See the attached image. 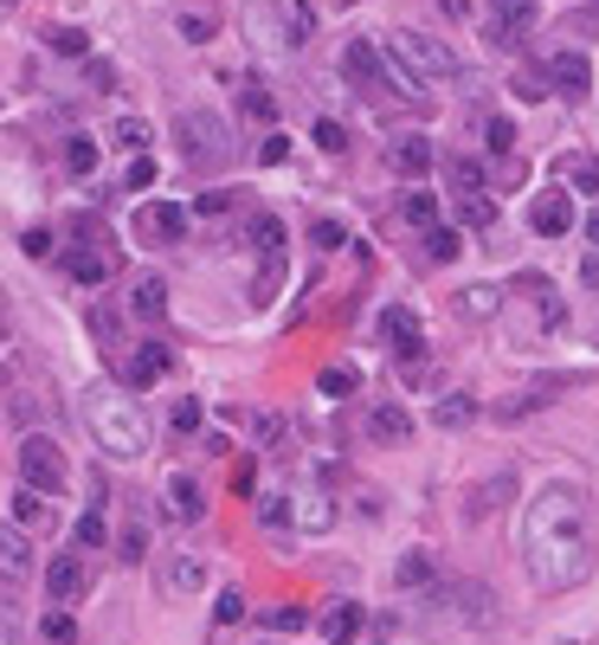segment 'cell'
I'll list each match as a JSON object with an SVG mask.
<instances>
[{"instance_id": "59", "label": "cell", "mask_w": 599, "mask_h": 645, "mask_svg": "<svg viewBox=\"0 0 599 645\" xmlns=\"http://www.w3.org/2000/svg\"><path fill=\"white\" fill-rule=\"evenodd\" d=\"M0 7H20V0H0Z\"/></svg>"}, {"instance_id": "25", "label": "cell", "mask_w": 599, "mask_h": 645, "mask_svg": "<svg viewBox=\"0 0 599 645\" xmlns=\"http://www.w3.org/2000/svg\"><path fill=\"white\" fill-rule=\"evenodd\" d=\"M239 111L252 116V123H271V116H277V97L264 91L259 77H239Z\"/></svg>"}, {"instance_id": "4", "label": "cell", "mask_w": 599, "mask_h": 645, "mask_svg": "<svg viewBox=\"0 0 599 645\" xmlns=\"http://www.w3.org/2000/svg\"><path fill=\"white\" fill-rule=\"evenodd\" d=\"M387 52H393V59H407V65L425 77V84H445V77H458V52H451L439 33H419V27H393V33H387Z\"/></svg>"}, {"instance_id": "50", "label": "cell", "mask_w": 599, "mask_h": 645, "mask_svg": "<svg viewBox=\"0 0 599 645\" xmlns=\"http://www.w3.org/2000/svg\"><path fill=\"white\" fill-rule=\"evenodd\" d=\"M567 181H574L580 194H599V162H574V168H567Z\"/></svg>"}, {"instance_id": "45", "label": "cell", "mask_w": 599, "mask_h": 645, "mask_svg": "<svg viewBox=\"0 0 599 645\" xmlns=\"http://www.w3.org/2000/svg\"><path fill=\"white\" fill-rule=\"evenodd\" d=\"M39 633H45L52 645H72L77 639V620H72V613H45V626H39Z\"/></svg>"}, {"instance_id": "43", "label": "cell", "mask_w": 599, "mask_h": 645, "mask_svg": "<svg viewBox=\"0 0 599 645\" xmlns=\"http://www.w3.org/2000/svg\"><path fill=\"white\" fill-rule=\"evenodd\" d=\"M168 426H175V433H200V400L181 394V400H175V414H168Z\"/></svg>"}, {"instance_id": "22", "label": "cell", "mask_w": 599, "mask_h": 645, "mask_svg": "<svg viewBox=\"0 0 599 645\" xmlns=\"http://www.w3.org/2000/svg\"><path fill=\"white\" fill-rule=\"evenodd\" d=\"M45 587H52V601H77V594H84V562H77V555H59V562L45 569Z\"/></svg>"}, {"instance_id": "28", "label": "cell", "mask_w": 599, "mask_h": 645, "mask_svg": "<svg viewBox=\"0 0 599 645\" xmlns=\"http://www.w3.org/2000/svg\"><path fill=\"white\" fill-rule=\"evenodd\" d=\"M355 387H361V375H355L348 362H336V368H323V375H316V394H323V400H348Z\"/></svg>"}, {"instance_id": "53", "label": "cell", "mask_w": 599, "mask_h": 645, "mask_svg": "<svg viewBox=\"0 0 599 645\" xmlns=\"http://www.w3.org/2000/svg\"><path fill=\"white\" fill-rule=\"evenodd\" d=\"M84 77H91V91H116V65H104V59H91Z\"/></svg>"}, {"instance_id": "3", "label": "cell", "mask_w": 599, "mask_h": 645, "mask_svg": "<svg viewBox=\"0 0 599 645\" xmlns=\"http://www.w3.org/2000/svg\"><path fill=\"white\" fill-rule=\"evenodd\" d=\"M175 136H181V162L200 168V175L225 168V155H232L225 116H213V111H181V116H175Z\"/></svg>"}, {"instance_id": "27", "label": "cell", "mask_w": 599, "mask_h": 645, "mask_svg": "<svg viewBox=\"0 0 599 645\" xmlns=\"http://www.w3.org/2000/svg\"><path fill=\"white\" fill-rule=\"evenodd\" d=\"M400 220H407V227H439V194H425V188H412L407 200H400Z\"/></svg>"}, {"instance_id": "37", "label": "cell", "mask_w": 599, "mask_h": 645, "mask_svg": "<svg viewBox=\"0 0 599 645\" xmlns=\"http://www.w3.org/2000/svg\"><path fill=\"white\" fill-rule=\"evenodd\" d=\"M284 20H291V45H309V33H316V13H309V7H303V0H291V7H284Z\"/></svg>"}, {"instance_id": "29", "label": "cell", "mask_w": 599, "mask_h": 645, "mask_svg": "<svg viewBox=\"0 0 599 645\" xmlns=\"http://www.w3.org/2000/svg\"><path fill=\"white\" fill-rule=\"evenodd\" d=\"M116 555H123V562H149V523H143V517H129V523H123Z\"/></svg>"}, {"instance_id": "15", "label": "cell", "mask_w": 599, "mask_h": 645, "mask_svg": "<svg viewBox=\"0 0 599 645\" xmlns=\"http://www.w3.org/2000/svg\"><path fill=\"white\" fill-rule=\"evenodd\" d=\"M361 626H368L361 601H329V613H323V639L329 645H355L361 639Z\"/></svg>"}, {"instance_id": "20", "label": "cell", "mask_w": 599, "mask_h": 645, "mask_svg": "<svg viewBox=\"0 0 599 645\" xmlns=\"http://www.w3.org/2000/svg\"><path fill=\"white\" fill-rule=\"evenodd\" d=\"M13 523L20 530H52V503H45V491L39 485H20V497H13Z\"/></svg>"}, {"instance_id": "19", "label": "cell", "mask_w": 599, "mask_h": 645, "mask_svg": "<svg viewBox=\"0 0 599 645\" xmlns=\"http://www.w3.org/2000/svg\"><path fill=\"white\" fill-rule=\"evenodd\" d=\"M168 517H175V523H200V517H207V497H200V485H193V478H181V471L168 478Z\"/></svg>"}, {"instance_id": "10", "label": "cell", "mask_w": 599, "mask_h": 645, "mask_svg": "<svg viewBox=\"0 0 599 645\" xmlns=\"http://www.w3.org/2000/svg\"><path fill=\"white\" fill-rule=\"evenodd\" d=\"M375 330H380V342H387L393 355H407V362L419 355V342H425V336H419V316H412L407 304H387V310H380V323H375Z\"/></svg>"}, {"instance_id": "40", "label": "cell", "mask_w": 599, "mask_h": 645, "mask_svg": "<svg viewBox=\"0 0 599 645\" xmlns=\"http://www.w3.org/2000/svg\"><path fill=\"white\" fill-rule=\"evenodd\" d=\"M77 549H104V510H97V503L77 517Z\"/></svg>"}, {"instance_id": "24", "label": "cell", "mask_w": 599, "mask_h": 645, "mask_svg": "<svg viewBox=\"0 0 599 645\" xmlns=\"http://www.w3.org/2000/svg\"><path fill=\"white\" fill-rule=\"evenodd\" d=\"M535 13H542V0H490V27H509V33H523Z\"/></svg>"}, {"instance_id": "52", "label": "cell", "mask_w": 599, "mask_h": 645, "mask_svg": "<svg viewBox=\"0 0 599 645\" xmlns=\"http://www.w3.org/2000/svg\"><path fill=\"white\" fill-rule=\"evenodd\" d=\"M123 188H155V162H149V155H136V162H129V175H123Z\"/></svg>"}, {"instance_id": "56", "label": "cell", "mask_w": 599, "mask_h": 645, "mask_svg": "<svg viewBox=\"0 0 599 645\" xmlns=\"http://www.w3.org/2000/svg\"><path fill=\"white\" fill-rule=\"evenodd\" d=\"M341 239H348V232H341V227H329V220H323V227H316V246H323V252H336Z\"/></svg>"}, {"instance_id": "55", "label": "cell", "mask_w": 599, "mask_h": 645, "mask_svg": "<svg viewBox=\"0 0 599 645\" xmlns=\"http://www.w3.org/2000/svg\"><path fill=\"white\" fill-rule=\"evenodd\" d=\"M91 330H97L104 342H116V316H111V310H91Z\"/></svg>"}, {"instance_id": "8", "label": "cell", "mask_w": 599, "mask_h": 645, "mask_svg": "<svg viewBox=\"0 0 599 645\" xmlns=\"http://www.w3.org/2000/svg\"><path fill=\"white\" fill-rule=\"evenodd\" d=\"M27 574H33V530L7 523L0 530V581L7 587H27Z\"/></svg>"}, {"instance_id": "31", "label": "cell", "mask_w": 599, "mask_h": 645, "mask_svg": "<svg viewBox=\"0 0 599 645\" xmlns=\"http://www.w3.org/2000/svg\"><path fill=\"white\" fill-rule=\"evenodd\" d=\"M252 239H259L264 259H284V220H277V214H259V220H252Z\"/></svg>"}, {"instance_id": "38", "label": "cell", "mask_w": 599, "mask_h": 645, "mask_svg": "<svg viewBox=\"0 0 599 645\" xmlns=\"http://www.w3.org/2000/svg\"><path fill=\"white\" fill-rule=\"evenodd\" d=\"M400 587H419V581H432V555H425V549H412V555H400Z\"/></svg>"}, {"instance_id": "54", "label": "cell", "mask_w": 599, "mask_h": 645, "mask_svg": "<svg viewBox=\"0 0 599 645\" xmlns=\"http://www.w3.org/2000/svg\"><path fill=\"white\" fill-rule=\"evenodd\" d=\"M284 155H291V136H264V149H259V162H264V168H277Z\"/></svg>"}, {"instance_id": "26", "label": "cell", "mask_w": 599, "mask_h": 645, "mask_svg": "<svg viewBox=\"0 0 599 645\" xmlns=\"http://www.w3.org/2000/svg\"><path fill=\"white\" fill-rule=\"evenodd\" d=\"M111 136H116V149L123 155H149V143H155V129L143 123V116H116Z\"/></svg>"}, {"instance_id": "33", "label": "cell", "mask_w": 599, "mask_h": 645, "mask_svg": "<svg viewBox=\"0 0 599 645\" xmlns=\"http://www.w3.org/2000/svg\"><path fill=\"white\" fill-rule=\"evenodd\" d=\"M425 252H432L439 266H451V259L464 252V239H458V232H451V227H425Z\"/></svg>"}, {"instance_id": "13", "label": "cell", "mask_w": 599, "mask_h": 645, "mask_svg": "<svg viewBox=\"0 0 599 645\" xmlns=\"http://www.w3.org/2000/svg\"><path fill=\"white\" fill-rule=\"evenodd\" d=\"M168 368H175V348H168V342H136V355H129V387L143 394V387H155Z\"/></svg>"}, {"instance_id": "46", "label": "cell", "mask_w": 599, "mask_h": 645, "mask_svg": "<svg viewBox=\"0 0 599 645\" xmlns=\"http://www.w3.org/2000/svg\"><path fill=\"white\" fill-rule=\"evenodd\" d=\"M484 143H490V149H496V155H509V143H516V129H509V116H490V123H484Z\"/></svg>"}, {"instance_id": "51", "label": "cell", "mask_w": 599, "mask_h": 645, "mask_svg": "<svg viewBox=\"0 0 599 645\" xmlns=\"http://www.w3.org/2000/svg\"><path fill=\"white\" fill-rule=\"evenodd\" d=\"M271 626H277V633H303V626H309V613H303V607H271Z\"/></svg>"}, {"instance_id": "16", "label": "cell", "mask_w": 599, "mask_h": 645, "mask_svg": "<svg viewBox=\"0 0 599 645\" xmlns=\"http://www.w3.org/2000/svg\"><path fill=\"white\" fill-rule=\"evenodd\" d=\"M291 523L309 535H323L329 523H336V497L329 491H297V503H291Z\"/></svg>"}, {"instance_id": "23", "label": "cell", "mask_w": 599, "mask_h": 645, "mask_svg": "<svg viewBox=\"0 0 599 645\" xmlns=\"http://www.w3.org/2000/svg\"><path fill=\"white\" fill-rule=\"evenodd\" d=\"M45 52H59V59H91V33H84V27H65V20H52V27H45Z\"/></svg>"}, {"instance_id": "14", "label": "cell", "mask_w": 599, "mask_h": 645, "mask_svg": "<svg viewBox=\"0 0 599 645\" xmlns=\"http://www.w3.org/2000/svg\"><path fill=\"white\" fill-rule=\"evenodd\" d=\"M65 271H72V284L91 291V284H104V278L116 271V252H111V246H77L72 259H65Z\"/></svg>"}, {"instance_id": "41", "label": "cell", "mask_w": 599, "mask_h": 645, "mask_svg": "<svg viewBox=\"0 0 599 645\" xmlns=\"http://www.w3.org/2000/svg\"><path fill=\"white\" fill-rule=\"evenodd\" d=\"M65 162H72V175H91V168H97V143H91V136H72V143H65Z\"/></svg>"}, {"instance_id": "17", "label": "cell", "mask_w": 599, "mask_h": 645, "mask_svg": "<svg viewBox=\"0 0 599 645\" xmlns=\"http://www.w3.org/2000/svg\"><path fill=\"white\" fill-rule=\"evenodd\" d=\"M129 310H136V316H143V323H161V316H168V278H136V284H129Z\"/></svg>"}, {"instance_id": "12", "label": "cell", "mask_w": 599, "mask_h": 645, "mask_svg": "<svg viewBox=\"0 0 599 645\" xmlns=\"http://www.w3.org/2000/svg\"><path fill=\"white\" fill-rule=\"evenodd\" d=\"M361 433H368L375 446H407V439H412V414H407V407H393V400H380V407H368Z\"/></svg>"}, {"instance_id": "57", "label": "cell", "mask_w": 599, "mask_h": 645, "mask_svg": "<svg viewBox=\"0 0 599 645\" xmlns=\"http://www.w3.org/2000/svg\"><path fill=\"white\" fill-rule=\"evenodd\" d=\"M252 485H259V471H252V465H239V471H232V491L252 497Z\"/></svg>"}, {"instance_id": "49", "label": "cell", "mask_w": 599, "mask_h": 645, "mask_svg": "<svg viewBox=\"0 0 599 645\" xmlns=\"http://www.w3.org/2000/svg\"><path fill=\"white\" fill-rule=\"evenodd\" d=\"M316 143H323V149H329V155H341V149H348V129L323 116V123H316Z\"/></svg>"}, {"instance_id": "36", "label": "cell", "mask_w": 599, "mask_h": 645, "mask_svg": "<svg viewBox=\"0 0 599 645\" xmlns=\"http://www.w3.org/2000/svg\"><path fill=\"white\" fill-rule=\"evenodd\" d=\"M477 419V400L471 394H451V400H439V426H471Z\"/></svg>"}, {"instance_id": "2", "label": "cell", "mask_w": 599, "mask_h": 645, "mask_svg": "<svg viewBox=\"0 0 599 645\" xmlns=\"http://www.w3.org/2000/svg\"><path fill=\"white\" fill-rule=\"evenodd\" d=\"M84 426H91V439L111 458H143L155 446V419H149L143 394H136L129 381H123V387H111V381L84 387Z\"/></svg>"}, {"instance_id": "32", "label": "cell", "mask_w": 599, "mask_h": 645, "mask_svg": "<svg viewBox=\"0 0 599 645\" xmlns=\"http://www.w3.org/2000/svg\"><path fill=\"white\" fill-rule=\"evenodd\" d=\"M509 491H516V478L509 471H496L484 491H477V503H471V517H484V510H496V503H509Z\"/></svg>"}, {"instance_id": "11", "label": "cell", "mask_w": 599, "mask_h": 645, "mask_svg": "<svg viewBox=\"0 0 599 645\" xmlns=\"http://www.w3.org/2000/svg\"><path fill=\"white\" fill-rule=\"evenodd\" d=\"M155 587H161V594H193V587H207V562H200L193 549H181V555H168V562L155 569Z\"/></svg>"}, {"instance_id": "58", "label": "cell", "mask_w": 599, "mask_h": 645, "mask_svg": "<svg viewBox=\"0 0 599 645\" xmlns=\"http://www.w3.org/2000/svg\"><path fill=\"white\" fill-rule=\"evenodd\" d=\"M587 239H593V252H599V214H587Z\"/></svg>"}, {"instance_id": "42", "label": "cell", "mask_w": 599, "mask_h": 645, "mask_svg": "<svg viewBox=\"0 0 599 645\" xmlns=\"http://www.w3.org/2000/svg\"><path fill=\"white\" fill-rule=\"evenodd\" d=\"M259 523L264 530H284L291 523V497H259Z\"/></svg>"}, {"instance_id": "44", "label": "cell", "mask_w": 599, "mask_h": 645, "mask_svg": "<svg viewBox=\"0 0 599 645\" xmlns=\"http://www.w3.org/2000/svg\"><path fill=\"white\" fill-rule=\"evenodd\" d=\"M213 620H220V626L245 620V594H239V587H220V601H213Z\"/></svg>"}, {"instance_id": "39", "label": "cell", "mask_w": 599, "mask_h": 645, "mask_svg": "<svg viewBox=\"0 0 599 645\" xmlns=\"http://www.w3.org/2000/svg\"><path fill=\"white\" fill-rule=\"evenodd\" d=\"M509 84H516V97H523V104H535V97H548V91H555V84H548V65H542V72H516Z\"/></svg>"}, {"instance_id": "34", "label": "cell", "mask_w": 599, "mask_h": 645, "mask_svg": "<svg viewBox=\"0 0 599 645\" xmlns=\"http://www.w3.org/2000/svg\"><path fill=\"white\" fill-rule=\"evenodd\" d=\"M451 194H484V168H477L471 155H458V162H451Z\"/></svg>"}, {"instance_id": "9", "label": "cell", "mask_w": 599, "mask_h": 645, "mask_svg": "<svg viewBox=\"0 0 599 645\" xmlns=\"http://www.w3.org/2000/svg\"><path fill=\"white\" fill-rule=\"evenodd\" d=\"M548 84L561 97H593V59L587 52H555L548 59Z\"/></svg>"}, {"instance_id": "6", "label": "cell", "mask_w": 599, "mask_h": 645, "mask_svg": "<svg viewBox=\"0 0 599 645\" xmlns=\"http://www.w3.org/2000/svg\"><path fill=\"white\" fill-rule=\"evenodd\" d=\"M188 232H193V214L181 200H143L136 207V239L143 246H181Z\"/></svg>"}, {"instance_id": "21", "label": "cell", "mask_w": 599, "mask_h": 645, "mask_svg": "<svg viewBox=\"0 0 599 645\" xmlns=\"http://www.w3.org/2000/svg\"><path fill=\"white\" fill-rule=\"evenodd\" d=\"M432 162H439V149H432L425 136H400V143H393V168H400L407 181H419V175H425Z\"/></svg>"}, {"instance_id": "30", "label": "cell", "mask_w": 599, "mask_h": 645, "mask_svg": "<svg viewBox=\"0 0 599 645\" xmlns=\"http://www.w3.org/2000/svg\"><path fill=\"white\" fill-rule=\"evenodd\" d=\"M175 33L188 39V45H207V39L220 33V27H213V13H200V7H181V13H175Z\"/></svg>"}, {"instance_id": "35", "label": "cell", "mask_w": 599, "mask_h": 645, "mask_svg": "<svg viewBox=\"0 0 599 645\" xmlns=\"http://www.w3.org/2000/svg\"><path fill=\"white\" fill-rule=\"evenodd\" d=\"M458 207H464V227H496V200H484V194H458Z\"/></svg>"}, {"instance_id": "18", "label": "cell", "mask_w": 599, "mask_h": 645, "mask_svg": "<svg viewBox=\"0 0 599 645\" xmlns=\"http://www.w3.org/2000/svg\"><path fill=\"white\" fill-rule=\"evenodd\" d=\"M341 72H348V84H380V45H368V39H348V52H341Z\"/></svg>"}, {"instance_id": "1", "label": "cell", "mask_w": 599, "mask_h": 645, "mask_svg": "<svg viewBox=\"0 0 599 645\" xmlns=\"http://www.w3.org/2000/svg\"><path fill=\"white\" fill-rule=\"evenodd\" d=\"M523 569L542 594H574L593 574L587 497L574 485H542L523 510Z\"/></svg>"}, {"instance_id": "47", "label": "cell", "mask_w": 599, "mask_h": 645, "mask_svg": "<svg viewBox=\"0 0 599 645\" xmlns=\"http://www.w3.org/2000/svg\"><path fill=\"white\" fill-rule=\"evenodd\" d=\"M20 252H27V259H52V232L27 227V232H20Z\"/></svg>"}, {"instance_id": "7", "label": "cell", "mask_w": 599, "mask_h": 645, "mask_svg": "<svg viewBox=\"0 0 599 645\" xmlns=\"http://www.w3.org/2000/svg\"><path fill=\"white\" fill-rule=\"evenodd\" d=\"M528 227L542 232V239H561V232L574 227V200H567V188L535 194V200H528Z\"/></svg>"}, {"instance_id": "48", "label": "cell", "mask_w": 599, "mask_h": 645, "mask_svg": "<svg viewBox=\"0 0 599 645\" xmlns=\"http://www.w3.org/2000/svg\"><path fill=\"white\" fill-rule=\"evenodd\" d=\"M458 304H464V316H484V310H496V291H490V284H471Z\"/></svg>"}, {"instance_id": "5", "label": "cell", "mask_w": 599, "mask_h": 645, "mask_svg": "<svg viewBox=\"0 0 599 645\" xmlns=\"http://www.w3.org/2000/svg\"><path fill=\"white\" fill-rule=\"evenodd\" d=\"M65 478H72V465L59 452V439L52 433H20V485H39V491H65Z\"/></svg>"}]
</instances>
